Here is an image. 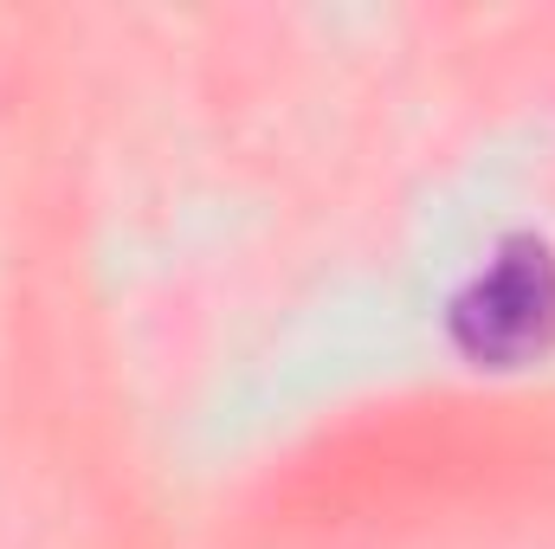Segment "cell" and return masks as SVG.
Wrapping results in <instances>:
<instances>
[{
    "label": "cell",
    "mask_w": 555,
    "mask_h": 549,
    "mask_svg": "<svg viewBox=\"0 0 555 549\" xmlns=\"http://www.w3.org/2000/svg\"><path fill=\"white\" fill-rule=\"evenodd\" d=\"M446 343L478 375H524L555 356V246L543 233L498 240L446 297Z\"/></svg>",
    "instance_id": "1"
}]
</instances>
